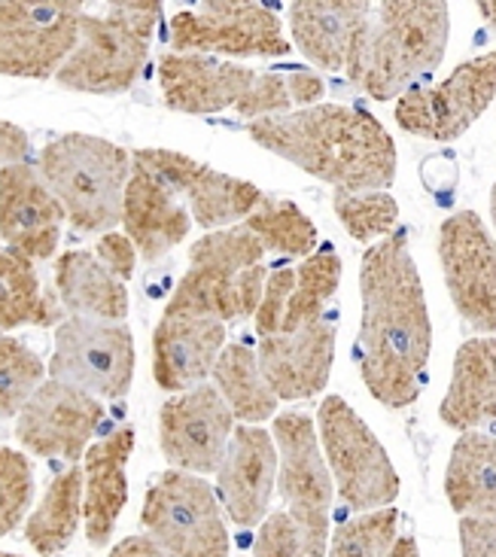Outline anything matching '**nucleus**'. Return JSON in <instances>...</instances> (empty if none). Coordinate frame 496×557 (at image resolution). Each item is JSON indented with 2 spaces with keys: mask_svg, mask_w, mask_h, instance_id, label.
<instances>
[{
  "mask_svg": "<svg viewBox=\"0 0 496 557\" xmlns=\"http://www.w3.org/2000/svg\"><path fill=\"white\" fill-rule=\"evenodd\" d=\"M293 269H296V281H293V293L286 301L284 332H296L330 314L326 308L335 299L338 284H342V272H345L342 257L330 244L317 247L311 257H305Z\"/></svg>",
  "mask_w": 496,
  "mask_h": 557,
  "instance_id": "obj_33",
  "label": "nucleus"
},
{
  "mask_svg": "<svg viewBox=\"0 0 496 557\" xmlns=\"http://www.w3.org/2000/svg\"><path fill=\"white\" fill-rule=\"evenodd\" d=\"M479 13H482V18L491 28H496V0L494 3H479Z\"/></svg>",
  "mask_w": 496,
  "mask_h": 557,
  "instance_id": "obj_46",
  "label": "nucleus"
},
{
  "mask_svg": "<svg viewBox=\"0 0 496 557\" xmlns=\"http://www.w3.org/2000/svg\"><path fill=\"white\" fill-rule=\"evenodd\" d=\"M132 165L144 168L174 196L189 205V216L208 232L238 226L262 198V189L235 174L198 162L193 156L165 147L132 152Z\"/></svg>",
  "mask_w": 496,
  "mask_h": 557,
  "instance_id": "obj_14",
  "label": "nucleus"
},
{
  "mask_svg": "<svg viewBox=\"0 0 496 557\" xmlns=\"http://www.w3.org/2000/svg\"><path fill=\"white\" fill-rule=\"evenodd\" d=\"M46 381V362L25 342L0 335V418H15Z\"/></svg>",
  "mask_w": 496,
  "mask_h": 557,
  "instance_id": "obj_35",
  "label": "nucleus"
},
{
  "mask_svg": "<svg viewBox=\"0 0 496 557\" xmlns=\"http://www.w3.org/2000/svg\"><path fill=\"white\" fill-rule=\"evenodd\" d=\"M438 262L463 323L482 335H496V242L479 213L457 211L442 223Z\"/></svg>",
  "mask_w": 496,
  "mask_h": 557,
  "instance_id": "obj_15",
  "label": "nucleus"
},
{
  "mask_svg": "<svg viewBox=\"0 0 496 557\" xmlns=\"http://www.w3.org/2000/svg\"><path fill=\"white\" fill-rule=\"evenodd\" d=\"M79 524H83V467L74 463L49 482L40 506L25 518V540L37 555L55 557L74 543Z\"/></svg>",
  "mask_w": 496,
  "mask_h": 557,
  "instance_id": "obj_30",
  "label": "nucleus"
},
{
  "mask_svg": "<svg viewBox=\"0 0 496 557\" xmlns=\"http://www.w3.org/2000/svg\"><path fill=\"white\" fill-rule=\"evenodd\" d=\"M332 211L354 242H384L396 232L399 205L390 193H332Z\"/></svg>",
  "mask_w": 496,
  "mask_h": 557,
  "instance_id": "obj_34",
  "label": "nucleus"
},
{
  "mask_svg": "<svg viewBox=\"0 0 496 557\" xmlns=\"http://www.w3.org/2000/svg\"><path fill=\"white\" fill-rule=\"evenodd\" d=\"M277 484V448L262 426L235 423L226 457L216 467V499L235 528H259Z\"/></svg>",
  "mask_w": 496,
  "mask_h": 557,
  "instance_id": "obj_19",
  "label": "nucleus"
},
{
  "mask_svg": "<svg viewBox=\"0 0 496 557\" xmlns=\"http://www.w3.org/2000/svg\"><path fill=\"white\" fill-rule=\"evenodd\" d=\"M335 317L326 314L296 332L259 338L256 360L277 399L299 403L326 391L335 362Z\"/></svg>",
  "mask_w": 496,
  "mask_h": 557,
  "instance_id": "obj_20",
  "label": "nucleus"
},
{
  "mask_svg": "<svg viewBox=\"0 0 496 557\" xmlns=\"http://www.w3.org/2000/svg\"><path fill=\"white\" fill-rule=\"evenodd\" d=\"M253 79V67L238 61L198 52H162L159 59L162 101L168 110L186 116H213L228 107H238Z\"/></svg>",
  "mask_w": 496,
  "mask_h": 557,
  "instance_id": "obj_21",
  "label": "nucleus"
},
{
  "mask_svg": "<svg viewBox=\"0 0 496 557\" xmlns=\"http://www.w3.org/2000/svg\"><path fill=\"white\" fill-rule=\"evenodd\" d=\"M451 34V10L442 0L372 3L347 61V79L375 101L402 98L436 71Z\"/></svg>",
  "mask_w": 496,
  "mask_h": 557,
  "instance_id": "obj_3",
  "label": "nucleus"
},
{
  "mask_svg": "<svg viewBox=\"0 0 496 557\" xmlns=\"http://www.w3.org/2000/svg\"><path fill=\"white\" fill-rule=\"evenodd\" d=\"M235 418L211 384L174 393L159 411V448L171 469L211 475L223 463Z\"/></svg>",
  "mask_w": 496,
  "mask_h": 557,
  "instance_id": "obj_17",
  "label": "nucleus"
},
{
  "mask_svg": "<svg viewBox=\"0 0 496 557\" xmlns=\"http://www.w3.org/2000/svg\"><path fill=\"white\" fill-rule=\"evenodd\" d=\"M0 557H22V555H10V552H0Z\"/></svg>",
  "mask_w": 496,
  "mask_h": 557,
  "instance_id": "obj_48",
  "label": "nucleus"
},
{
  "mask_svg": "<svg viewBox=\"0 0 496 557\" xmlns=\"http://www.w3.org/2000/svg\"><path fill=\"white\" fill-rule=\"evenodd\" d=\"M37 171L83 235H104L122 223V196L132 177V152L98 135L67 132L37 156Z\"/></svg>",
  "mask_w": 496,
  "mask_h": 557,
  "instance_id": "obj_4",
  "label": "nucleus"
},
{
  "mask_svg": "<svg viewBox=\"0 0 496 557\" xmlns=\"http://www.w3.org/2000/svg\"><path fill=\"white\" fill-rule=\"evenodd\" d=\"M55 296L71 317L110 323L128 317V289L89 250H67L55 259Z\"/></svg>",
  "mask_w": 496,
  "mask_h": 557,
  "instance_id": "obj_27",
  "label": "nucleus"
},
{
  "mask_svg": "<svg viewBox=\"0 0 496 557\" xmlns=\"http://www.w3.org/2000/svg\"><path fill=\"white\" fill-rule=\"evenodd\" d=\"M241 226L262 244V250L281 253V257L305 259L311 257L320 244L314 220L301 211L296 201L269 196V193H262Z\"/></svg>",
  "mask_w": 496,
  "mask_h": 557,
  "instance_id": "obj_32",
  "label": "nucleus"
},
{
  "mask_svg": "<svg viewBox=\"0 0 496 557\" xmlns=\"http://www.w3.org/2000/svg\"><path fill=\"white\" fill-rule=\"evenodd\" d=\"M226 347V323L211 317L162 314L152 330V377L168 393L204 384Z\"/></svg>",
  "mask_w": 496,
  "mask_h": 557,
  "instance_id": "obj_22",
  "label": "nucleus"
},
{
  "mask_svg": "<svg viewBox=\"0 0 496 557\" xmlns=\"http://www.w3.org/2000/svg\"><path fill=\"white\" fill-rule=\"evenodd\" d=\"M372 3L357 0H299L289 3V34L305 59L320 71H347Z\"/></svg>",
  "mask_w": 496,
  "mask_h": 557,
  "instance_id": "obj_25",
  "label": "nucleus"
},
{
  "mask_svg": "<svg viewBox=\"0 0 496 557\" xmlns=\"http://www.w3.org/2000/svg\"><path fill=\"white\" fill-rule=\"evenodd\" d=\"M34 499V467L28 454L0 445V540L28 518Z\"/></svg>",
  "mask_w": 496,
  "mask_h": 557,
  "instance_id": "obj_37",
  "label": "nucleus"
},
{
  "mask_svg": "<svg viewBox=\"0 0 496 557\" xmlns=\"http://www.w3.org/2000/svg\"><path fill=\"white\" fill-rule=\"evenodd\" d=\"M491 220H494V228H496V183H494V189H491Z\"/></svg>",
  "mask_w": 496,
  "mask_h": 557,
  "instance_id": "obj_47",
  "label": "nucleus"
},
{
  "mask_svg": "<svg viewBox=\"0 0 496 557\" xmlns=\"http://www.w3.org/2000/svg\"><path fill=\"white\" fill-rule=\"evenodd\" d=\"M247 557H308L299 528L286 512L265 515Z\"/></svg>",
  "mask_w": 496,
  "mask_h": 557,
  "instance_id": "obj_40",
  "label": "nucleus"
},
{
  "mask_svg": "<svg viewBox=\"0 0 496 557\" xmlns=\"http://www.w3.org/2000/svg\"><path fill=\"white\" fill-rule=\"evenodd\" d=\"M107 557H165V552L152 543L147 533H137V536H125L122 543L113 545Z\"/></svg>",
  "mask_w": 496,
  "mask_h": 557,
  "instance_id": "obj_44",
  "label": "nucleus"
},
{
  "mask_svg": "<svg viewBox=\"0 0 496 557\" xmlns=\"http://www.w3.org/2000/svg\"><path fill=\"white\" fill-rule=\"evenodd\" d=\"M496 98V49L463 61L433 86H414L396 101V125L414 137L448 144L482 120Z\"/></svg>",
  "mask_w": 496,
  "mask_h": 557,
  "instance_id": "obj_13",
  "label": "nucleus"
},
{
  "mask_svg": "<svg viewBox=\"0 0 496 557\" xmlns=\"http://www.w3.org/2000/svg\"><path fill=\"white\" fill-rule=\"evenodd\" d=\"M463 557H496V515H460Z\"/></svg>",
  "mask_w": 496,
  "mask_h": 557,
  "instance_id": "obj_42",
  "label": "nucleus"
},
{
  "mask_svg": "<svg viewBox=\"0 0 496 557\" xmlns=\"http://www.w3.org/2000/svg\"><path fill=\"white\" fill-rule=\"evenodd\" d=\"M64 308L55 293H46L37 265L15 250H0V330L59 326Z\"/></svg>",
  "mask_w": 496,
  "mask_h": 557,
  "instance_id": "obj_31",
  "label": "nucleus"
},
{
  "mask_svg": "<svg viewBox=\"0 0 496 557\" xmlns=\"http://www.w3.org/2000/svg\"><path fill=\"white\" fill-rule=\"evenodd\" d=\"M269 269L265 250L244 226L208 232L189 247V269L162 314L211 317L238 323L256 314Z\"/></svg>",
  "mask_w": 496,
  "mask_h": 557,
  "instance_id": "obj_5",
  "label": "nucleus"
},
{
  "mask_svg": "<svg viewBox=\"0 0 496 557\" xmlns=\"http://www.w3.org/2000/svg\"><path fill=\"white\" fill-rule=\"evenodd\" d=\"M98 262L110 269V272L120 277L122 284H128L137 272V247L128 242V235L125 232H104L98 242H95V250H91Z\"/></svg>",
  "mask_w": 496,
  "mask_h": 557,
  "instance_id": "obj_41",
  "label": "nucleus"
},
{
  "mask_svg": "<svg viewBox=\"0 0 496 557\" xmlns=\"http://www.w3.org/2000/svg\"><path fill=\"white\" fill-rule=\"evenodd\" d=\"M317 438L332 484L354 512L393 506L399 497V472L372 426L342 396H326L317 408Z\"/></svg>",
  "mask_w": 496,
  "mask_h": 557,
  "instance_id": "obj_7",
  "label": "nucleus"
},
{
  "mask_svg": "<svg viewBox=\"0 0 496 557\" xmlns=\"http://www.w3.org/2000/svg\"><path fill=\"white\" fill-rule=\"evenodd\" d=\"M0 244H3V242H0Z\"/></svg>",
  "mask_w": 496,
  "mask_h": 557,
  "instance_id": "obj_49",
  "label": "nucleus"
},
{
  "mask_svg": "<svg viewBox=\"0 0 496 557\" xmlns=\"http://www.w3.org/2000/svg\"><path fill=\"white\" fill-rule=\"evenodd\" d=\"M293 89H289V74L281 71H265L256 74L253 86L244 95V101L235 110L247 122L269 120V116H284L293 113Z\"/></svg>",
  "mask_w": 496,
  "mask_h": 557,
  "instance_id": "obj_38",
  "label": "nucleus"
},
{
  "mask_svg": "<svg viewBox=\"0 0 496 557\" xmlns=\"http://www.w3.org/2000/svg\"><path fill=\"white\" fill-rule=\"evenodd\" d=\"M135 338L125 323L64 317L46 372L95 399H122L135 381Z\"/></svg>",
  "mask_w": 496,
  "mask_h": 557,
  "instance_id": "obj_11",
  "label": "nucleus"
},
{
  "mask_svg": "<svg viewBox=\"0 0 496 557\" xmlns=\"http://www.w3.org/2000/svg\"><path fill=\"white\" fill-rule=\"evenodd\" d=\"M162 13V3H107L101 13L86 10L79 40L61 64L55 83L61 89L104 98L128 91L147 64Z\"/></svg>",
  "mask_w": 496,
  "mask_h": 557,
  "instance_id": "obj_6",
  "label": "nucleus"
},
{
  "mask_svg": "<svg viewBox=\"0 0 496 557\" xmlns=\"http://www.w3.org/2000/svg\"><path fill=\"white\" fill-rule=\"evenodd\" d=\"M253 144L342 193H387L396 181L390 132L360 107L314 104L244 125Z\"/></svg>",
  "mask_w": 496,
  "mask_h": 557,
  "instance_id": "obj_2",
  "label": "nucleus"
},
{
  "mask_svg": "<svg viewBox=\"0 0 496 557\" xmlns=\"http://www.w3.org/2000/svg\"><path fill=\"white\" fill-rule=\"evenodd\" d=\"M293 281H296V269L293 265H281L265 277L262 286V299L256 305V335L259 338H269V335H281L284 332V317H286V301L293 293Z\"/></svg>",
  "mask_w": 496,
  "mask_h": 557,
  "instance_id": "obj_39",
  "label": "nucleus"
},
{
  "mask_svg": "<svg viewBox=\"0 0 496 557\" xmlns=\"http://www.w3.org/2000/svg\"><path fill=\"white\" fill-rule=\"evenodd\" d=\"M438 418L457 433L496 426V335L469 338L457 347L451 384Z\"/></svg>",
  "mask_w": 496,
  "mask_h": 557,
  "instance_id": "obj_26",
  "label": "nucleus"
},
{
  "mask_svg": "<svg viewBox=\"0 0 496 557\" xmlns=\"http://www.w3.org/2000/svg\"><path fill=\"white\" fill-rule=\"evenodd\" d=\"M271 438L277 448V491L286 515L299 528L308 557H326L332 524V472L320 451L317 423L305 411H284L271 418Z\"/></svg>",
  "mask_w": 496,
  "mask_h": 557,
  "instance_id": "obj_8",
  "label": "nucleus"
},
{
  "mask_svg": "<svg viewBox=\"0 0 496 557\" xmlns=\"http://www.w3.org/2000/svg\"><path fill=\"white\" fill-rule=\"evenodd\" d=\"M135 442V426H116L83 454V528L91 548L110 545L120 524L128 503V460Z\"/></svg>",
  "mask_w": 496,
  "mask_h": 557,
  "instance_id": "obj_23",
  "label": "nucleus"
},
{
  "mask_svg": "<svg viewBox=\"0 0 496 557\" xmlns=\"http://www.w3.org/2000/svg\"><path fill=\"white\" fill-rule=\"evenodd\" d=\"M104 423V406L89 393L61 381H44L15 414V438L34 457L74 467L89 451L91 436Z\"/></svg>",
  "mask_w": 496,
  "mask_h": 557,
  "instance_id": "obj_16",
  "label": "nucleus"
},
{
  "mask_svg": "<svg viewBox=\"0 0 496 557\" xmlns=\"http://www.w3.org/2000/svg\"><path fill=\"white\" fill-rule=\"evenodd\" d=\"M384 557H421V548H418L414 536H396L390 548L384 552Z\"/></svg>",
  "mask_w": 496,
  "mask_h": 557,
  "instance_id": "obj_45",
  "label": "nucleus"
},
{
  "mask_svg": "<svg viewBox=\"0 0 496 557\" xmlns=\"http://www.w3.org/2000/svg\"><path fill=\"white\" fill-rule=\"evenodd\" d=\"M360 299L357 360L362 384L381 406L408 408L423 391L433 323L406 228H396L362 253Z\"/></svg>",
  "mask_w": 496,
  "mask_h": 557,
  "instance_id": "obj_1",
  "label": "nucleus"
},
{
  "mask_svg": "<svg viewBox=\"0 0 496 557\" xmlns=\"http://www.w3.org/2000/svg\"><path fill=\"white\" fill-rule=\"evenodd\" d=\"M399 512L393 506L372 509L347 518L338 524L335 533H330L326 557H384L393 540L399 536Z\"/></svg>",
  "mask_w": 496,
  "mask_h": 557,
  "instance_id": "obj_36",
  "label": "nucleus"
},
{
  "mask_svg": "<svg viewBox=\"0 0 496 557\" xmlns=\"http://www.w3.org/2000/svg\"><path fill=\"white\" fill-rule=\"evenodd\" d=\"M140 521L165 557H232L226 512L201 475L162 472L147 491Z\"/></svg>",
  "mask_w": 496,
  "mask_h": 557,
  "instance_id": "obj_9",
  "label": "nucleus"
},
{
  "mask_svg": "<svg viewBox=\"0 0 496 557\" xmlns=\"http://www.w3.org/2000/svg\"><path fill=\"white\" fill-rule=\"evenodd\" d=\"M64 208L46 186L37 165L0 168V242L30 262L52 259L59 250Z\"/></svg>",
  "mask_w": 496,
  "mask_h": 557,
  "instance_id": "obj_18",
  "label": "nucleus"
},
{
  "mask_svg": "<svg viewBox=\"0 0 496 557\" xmlns=\"http://www.w3.org/2000/svg\"><path fill=\"white\" fill-rule=\"evenodd\" d=\"M122 226L128 242L137 247V257L144 262H159L186 242L193 216L168 186L144 168L132 165V177L122 196Z\"/></svg>",
  "mask_w": 496,
  "mask_h": 557,
  "instance_id": "obj_24",
  "label": "nucleus"
},
{
  "mask_svg": "<svg viewBox=\"0 0 496 557\" xmlns=\"http://www.w3.org/2000/svg\"><path fill=\"white\" fill-rule=\"evenodd\" d=\"M168 44L171 52L226 55V61L281 59L293 49L277 13L247 0H213L181 10L168 22Z\"/></svg>",
  "mask_w": 496,
  "mask_h": 557,
  "instance_id": "obj_10",
  "label": "nucleus"
},
{
  "mask_svg": "<svg viewBox=\"0 0 496 557\" xmlns=\"http://www.w3.org/2000/svg\"><path fill=\"white\" fill-rule=\"evenodd\" d=\"M445 497L457 515H496V430H469L454 442Z\"/></svg>",
  "mask_w": 496,
  "mask_h": 557,
  "instance_id": "obj_28",
  "label": "nucleus"
},
{
  "mask_svg": "<svg viewBox=\"0 0 496 557\" xmlns=\"http://www.w3.org/2000/svg\"><path fill=\"white\" fill-rule=\"evenodd\" d=\"M213 387L223 396V403L232 411V418L241 423H259L271 421L277 414V396L271 393L269 381L262 377L256 350L250 345L223 347V354L213 362Z\"/></svg>",
  "mask_w": 496,
  "mask_h": 557,
  "instance_id": "obj_29",
  "label": "nucleus"
},
{
  "mask_svg": "<svg viewBox=\"0 0 496 557\" xmlns=\"http://www.w3.org/2000/svg\"><path fill=\"white\" fill-rule=\"evenodd\" d=\"M30 137L25 128H18L15 122L0 120V168L28 162Z\"/></svg>",
  "mask_w": 496,
  "mask_h": 557,
  "instance_id": "obj_43",
  "label": "nucleus"
},
{
  "mask_svg": "<svg viewBox=\"0 0 496 557\" xmlns=\"http://www.w3.org/2000/svg\"><path fill=\"white\" fill-rule=\"evenodd\" d=\"M86 7L74 0L0 3V76L49 79L74 52Z\"/></svg>",
  "mask_w": 496,
  "mask_h": 557,
  "instance_id": "obj_12",
  "label": "nucleus"
}]
</instances>
